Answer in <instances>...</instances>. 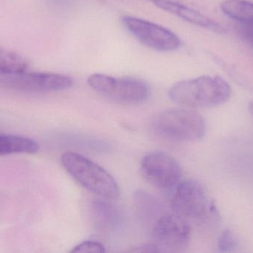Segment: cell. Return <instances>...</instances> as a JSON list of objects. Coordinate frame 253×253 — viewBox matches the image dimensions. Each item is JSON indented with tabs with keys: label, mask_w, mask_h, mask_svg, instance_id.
Here are the masks:
<instances>
[{
	"label": "cell",
	"mask_w": 253,
	"mask_h": 253,
	"mask_svg": "<svg viewBox=\"0 0 253 253\" xmlns=\"http://www.w3.org/2000/svg\"><path fill=\"white\" fill-rule=\"evenodd\" d=\"M168 95L171 101L186 108H213L230 99L231 88L218 76H201L175 83Z\"/></svg>",
	"instance_id": "6da1fadb"
},
{
	"label": "cell",
	"mask_w": 253,
	"mask_h": 253,
	"mask_svg": "<svg viewBox=\"0 0 253 253\" xmlns=\"http://www.w3.org/2000/svg\"><path fill=\"white\" fill-rule=\"evenodd\" d=\"M61 162L71 177L90 193L108 200L120 196V187L114 177L85 156L67 152L62 154Z\"/></svg>",
	"instance_id": "7a4b0ae2"
},
{
	"label": "cell",
	"mask_w": 253,
	"mask_h": 253,
	"mask_svg": "<svg viewBox=\"0 0 253 253\" xmlns=\"http://www.w3.org/2000/svg\"><path fill=\"white\" fill-rule=\"evenodd\" d=\"M153 132L175 142H193L202 139L206 132L205 119L192 108H175L157 114L152 123Z\"/></svg>",
	"instance_id": "3957f363"
},
{
	"label": "cell",
	"mask_w": 253,
	"mask_h": 253,
	"mask_svg": "<svg viewBox=\"0 0 253 253\" xmlns=\"http://www.w3.org/2000/svg\"><path fill=\"white\" fill-rule=\"evenodd\" d=\"M87 83L102 96L120 103H142L151 95V89L147 83L131 77H117L95 73L89 76Z\"/></svg>",
	"instance_id": "277c9868"
},
{
	"label": "cell",
	"mask_w": 253,
	"mask_h": 253,
	"mask_svg": "<svg viewBox=\"0 0 253 253\" xmlns=\"http://www.w3.org/2000/svg\"><path fill=\"white\" fill-rule=\"evenodd\" d=\"M122 22L131 35L153 50L172 51L181 46V40L175 33L154 22L132 16H123Z\"/></svg>",
	"instance_id": "5b68a950"
},
{
	"label": "cell",
	"mask_w": 253,
	"mask_h": 253,
	"mask_svg": "<svg viewBox=\"0 0 253 253\" xmlns=\"http://www.w3.org/2000/svg\"><path fill=\"white\" fill-rule=\"evenodd\" d=\"M0 85L9 89L32 92H54L72 87L69 76L52 72H24L0 76Z\"/></svg>",
	"instance_id": "8992f818"
},
{
	"label": "cell",
	"mask_w": 253,
	"mask_h": 253,
	"mask_svg": "<svg viewBox=\"0 0 253 253\" xmlns=\"http://www.w3.org/2000/svg\"><path fill=\"white\" fill-rule=\"evenodd\" d=\"M171 206L174 214L187 221L203 219L210 209L205 189L197 181L190 179L178 183Z\"/></svg>",
	"instance_id": "52a82bcc"
},
{
	"label": "cell",
	"mask_w": 253,
	"mask_h": 253,
	"mask_svg": "<svg viewBox=\"0 0 253 253\" xmlns=\"http://www.w3.org/2000/svg\"><path fill=\"white\" fill-rule=\"evenodd\" d=\"M140 170L147 182L164 190L178 185L182 175L178 162L170 154L163 152H154L144 156Z\"/></svg>",
	"instance_id": "ba28073f"
},
{
	"label": "cell",
	"mask_w": 253,
	"mask_h": 253,
	"mask_svg": "<svg viewBox=\"0 0 253 253\" xmlns=\"http://www.w3.org/2000/svg\"><path fill=\"white\" fill-rule=\"evenodd\" d=\"M154 245L161 251L180 252L184 251L191 238L188 221L173 214L161 217L152 231Z\"/></svg>",
	"instance_id": "9c48e42d"
},
{
	"label": "cell",
	"mask_w": 253,
	"mask_h": 253,
	"mask_svg": "<svg viewBox=\"0 0 253 253\" xmlns=\"http://www.w3.org/2000/svg\"><path fill=\"white\" fill-rule=\"evenodd\" d=\"M155 4L164 10L169 12L172 14L184 19L190 23L197 25L205 29L210 30L216 33H224V28L221 24L217 22L209 16L203 14L199 10L189 7L183 3L175 0H156Z\"/></svg>",
	"instance_id": "30bf717a"
},
{
	"label": "cell",
	"mask_w": 253,
	"mask_h": 253,
	"mask_svg": "<svg viewBox=\"0 0 253 253\" xmlns=\"http://www.w3.org/2000/svg\"><path fill=\"white\" fill-rule=\"evenodd\" d=\"M224 14L253 29V2L248 0H225L221 4Z\"/></svg>",
	"instance_id": "8fae6325"
},
{
	"label": "cell",
	"mask_w": 253,
	"mask_h": 253,
	"mask_svg": "<svg viewBox=\"0 0 253 253\" xmlns=\"http://www.w3.org/2000/svg\"><path fill=\"white\" fill-rule=\"evenodd\" d=\"M39 150L35 141L25 137L0 135V156L16 153L34 154Z\"/></svg>",
	"instance_id": "7c38bea8"
},
{
	"label": "cell",
	"mask_w": 253,
	"mask_h": 253,
	"mask_svg": "<svg viewBox=\"0 0 253 253\" xmlns=\"http://www.w3.org/2000/svg\"><path fill=\"white\" fill-rule=\"evenodd\" d=\"M91 213L95 222L103 228L115 229L121 223V216L117 208L99 199L92 203Z\"/></svg>",
	"instance_id": "4fadbf2b"
},
{
	"label": "cell",
	"mask_w": 253,
	"mask_h": 253,
	"mask_svg": "<svg viewBox=\"0 0 253 253\" xmlns=\"http://www.w3.org/2000/svg\"><path fill=\"white\" fill-rule=\"evenodd\" d=\"M28 66V60L22 55L0 47V76L24 72Z\"/></svg>",
	"instance_id": "5bb4252c"
},
{
	"label": "cell",
	"mask_w": 253,
	"mask_h": 253,
	"mask_svg": "<svg viewBox=\"0 0 253 253\" xmlns=\"http://www.w3.org/2000/svg\"><path fill=\"white\" fill-rule=\"evenodd\" d=\"M237 245V239L230 230L223 232L218 239V248L221 252H231Z\"/></svg>",
	"instance_id": "9a60e30c"
},
{
	"label": "cell",
	"mask_w": 253,
	"mask_h": 253,
	"mask_svg": "<svg viewBox=\"0 0 253 253\" xmlns=\"http://www.w3.org/2000/svg\"><path fill=\"white\" fill-rule=\"evenodd\" d=\"M71 252L102 253L105 252V248L101 242L97 241H85L74 247Z\"/></svg>",
	"instance_id": "2e32d148"
},
{
	"label": "cell",
	"mask_w": 253,
	"mask_h": 253,
	"mask_svg": "<svg viewBox=\"0 0 253 253\" xmlns=\"http://www.w3.org/2000/svg\"><path fill=\"white\" fill-rule=\"evenodd\" d=\"M129 252L156 253L160 252V251L154 244H152V245H142V246L136 247V248H134V249L129 251Z\"/></svg>",
	"instance_id": "e0dca14e"
},
{
	"label": "cell",
	"mask_w": 253,
	"mask_h": 253,
	"mask_svg": "<svg viewBox=\"0 0 253 253\" xmlns=\"http://www.w3.org/2000/svg\"><path fill=\"white\" fill-rule=\"evenodd\" d=\"M250 111H251V114H252L253 117V101L251 102V104H250Z\"/></svg>",
	"instance_id": "ac0fdd59"
}]
</instances>
